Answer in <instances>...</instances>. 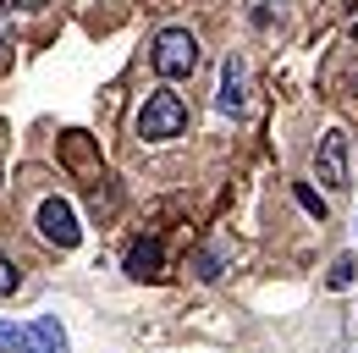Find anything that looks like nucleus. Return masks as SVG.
<instances>
[{
    "label": "nucleus",
    "mask_w": 358,
    "mask_h": 353,
    "mask_svg": "<svg viewBox=\"0 0 358 353\" xmlns=\"http://www.w3.org/2000/svg\"><path fill=\"white\" fill-rule=\"evenodd\" d=\"M182 127H187V105H182V94L155 88V94L143 99V111H138V138H143V144H166V138H177Z\"/></svg>",
    "instance_id": "f257e3e1"
},
{
    "label": "nucleus",
    "mask_w": 358,
    "mask_h": 353,
    "mask_svg": "<svg viewBox=\"0 0 358 353\" xmlns=\"http://www.w3.org/2000/svg\"><path fill=\"white\" fill-rule=\"evenodd\" d=\"M193 67H199V39L187 28H160L155 34V72L166 83H182V78H193Z\"/></svg>",
    "instance_id": "f03ea898"
},
{
    "label": "nucleus",
    "mask_w": 358,
    "mask_h": 353,
    "mask_svg": "<svg viewBox=\"0 0 358 353\" xmlns=\"http://www.w3.org/2000/svg\"><path fill=\"white\" fill-rule=\"evenodd\" d=\"M39 232H45V243H55V249H78V237H83L78 210L66 199H45L39 205Z\"/></svg>",
    "instance_id": "7ed1b4c3"
},
{
    "label": "nucleus",
    "mask_w": 358,
    "mask_h": 353,
    "mask_svg": "<svg viewBox=\"0 0 358 353\" xmlns=\"http://www.w3.org/2000/svg\"><path fill=\"white\" fill-rule=\"evenodd\" d=\"M314 176L325 182V188H348V132L331 127L320 138V149H314Z\"/></svg>",
    "instance_id": "20e7f679"
},
{
    "label": "nucleus",
    "mask_w": 358,
    "mask_h": 353,
    "mask_svg": "<svg viewBox=\"0 0 358 353\" xmlns=\"http://www.w3.org/2000/svg\"><path fill=\"white\" fill-rule=\"evenodd\" d=\"M215 105H221L226 116H243L248 111V67H243V55H226L221 61V94H215Z\"/></svg>",
    "instance_id": "39448f33"
},
{
    "label": "nucleus",
    "mask_w": 358,
    "mask_h": 353,
    "mask_svg": "<svg viewBox=\"0 0 358 353\" xmlns=\"http://www.w3.org/2000/svg\"><path fill=\"white\" fill-rule=\"evenodd\" d=\"M127 276L133 282H160L166 276V243L160 237H138L127 249Z\"/></svg>",
    "instance_id": "423d86ee"
},
{
    "label": "nucleus",
    "mask_w": 358,
    "mask_h": 353,
    "mask_svg": "<svg viewBox=\"0 0 358 353\" xmlns=\"http://www.w3.org/2000/svg\"><path fill=\"white\" fill-rule=\"evenodd\" d=\"M28 337H34V353H66V331H61L55 314H39V320L28 326Z\"/></svg>",
    "instance_id": "0eeeda50"
},
{
    "label": "nucleus",
    "mask_w": 358,
    "mask_h": 353,
    "mask_svg": "<svg viewBox=\"0 0 358 353\" xmlns=\"http://www.w3.org/2000/svg\"><path fill=\"white\" fill-rule=\"evenodd\" d=\"M226 265H231V243H226V237H215V243H204V249H199L193 270H199L204 282H215V276H226Z\"/></svg>",
    "instance_id": "6e6552de"
},
{
    "label": "nucleus",
    "mask_w": 358,
    "mask_h": 353,
    "mask_svg": "<svg viewBox=\"0 0 358 353\" xmlns=\"http://www.w3.org/2000/svg\"><path fill=\"white\" fill-rule=\"evenodd\" d=\"M0 353H34L28 326H6V320H0Z\"/></svg>",
    "instance_id": "1a4fd4ad"
},
{
    "label": "nucleus",
    "mask_w": 358,
    "mask_h": 353,
    "mask_svg": "<svg viewBox=\"0 0 358 353\" xmlns=\"http://www.w3.org/2000/svg\"><path fill=\"white\" fill-rule=\"evenodd\" d=\"M353 270H358V260H353V254H342V260L331 265V287H336V293H342V287H353Z\"/></svg>",
    "instance_id": "9d476101"
},
{
    "label": "nucleus",
    "mask_w": 358,
    "mask_h": 353,
    "mask_svg": "<svg viewBox=\"0 0 358 353\" xmlns=\"http://www.w3.org/2000/svg\"><path fill=\"white\" fill-rule=\"evenodd\" d=\"M17 287H22V270L0 254V298H6V293H17Z\"/></svg>",
    "instance_id": "9b49d317"
},
{
    "label": "nucleus",
    "mask_w": 358,
    "mask_h": 353,
    "mask_svg": "<svg viewBox=\"0 0 358 353\" xmlns=\"http://www.w3.org/2000/svg\"><path fill=\"white\" fill-rule=\"evenodd\" d=\"M298 205H303L309 216H320V221H325V205H320V193H314V188H303V182H298Z\"/></svg>",
    "instance_id": "f8f14e48"
},
{
    "label": "nucleus",
    "mask_w": 358,
    "mask_h": 353,
    "mask_svg": "<svg viewBox=\"0 0 358 353\" xmlns=\"http://www.w3.org/2000/svg\"><path fill=\"white\" fill-rule=\"evenodd\" d=\"M6 39H11V6L0 0V50H6Z\"/></svg>",
    "instance_id": "ddd939ff"
},
{
    "label": "nucleus",
    "mask_w": 358,
    "mask_h": 353,
    "mask_svg": "<svg viewBox=\"0 0 358 353\" xmlns=\"http://www.w3.org/2000/svg\"><path fill=\"white\" fill-rule=\"evenodd\" d=\"M11 6H28V11H34V6H45V0H11Z\"/></svg>",
    "instance_id": "4468645a"
},
{
    "label": "nucleus",
    "mask_w": 358,
    "mask_h": 353,
    "mask_svg": "<svg viewBox=\"0 0 358 353\" xmlns=\"http://www.w3.org/2000/svg\"><path fill=\"white\" fill-rule=\"evenodd\" d=\"M353 39H358V22H353Z\"/></svg>",
    "instance_id": "2eb2a0df"
}]
</instances>
